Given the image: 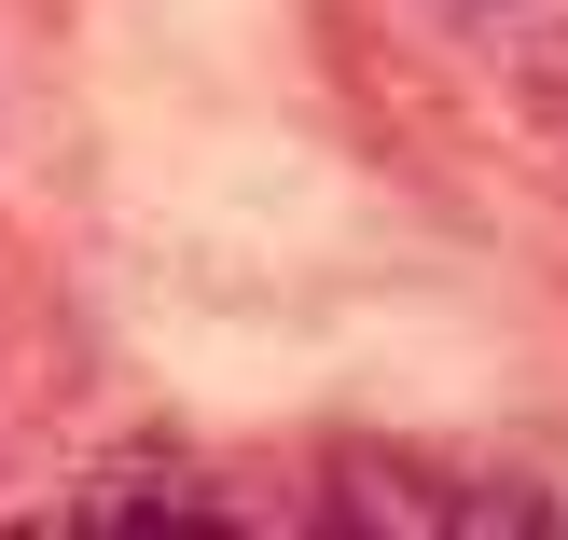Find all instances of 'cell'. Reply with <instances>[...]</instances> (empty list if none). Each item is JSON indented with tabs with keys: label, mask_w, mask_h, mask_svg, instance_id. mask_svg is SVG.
<instances>
[{
	"label": "cell",
	"mask_w": 568,
	"mask_h": 540,
	"mask_svg": "<svg viewBox=\"0 0 568 540\" xmlns=\"http://www.w3.org/2000/svg\"><path fill=\"white\" fill-rule=\"evenodd\" d=\"M55 527H153V540H194V527H222V499L194 486V471H166V458H111Z\"/></svg>",
	"instance_id": "6da1fadb"
},
{
	"label": "cell",
	"mask_w": 568,
	"mask_h": 540,
	"mask_svg": "<svg viewBox=\"0 0 568 540\" xmlns=\"http://www.w3.org/2000/svg\"><path fill=\"white\" fill-rule=\"evenodd\" d=\"M458 14H514V0H458Z\"/></svg>",
	"instance_id": "7a4b0ae2"
}]
</instances>
